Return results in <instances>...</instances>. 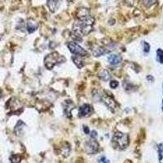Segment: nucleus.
I'll return each instance as SVG.
<instances>
[{
	"mask_svg": "<svg viewBox=\"0 0 163 163\" xmlns=\"http://www.w3.org/2000/svg\"><path fill=\"white\" fill-rule=\"evenodd\" d=\"M77 20L73 25V32L76 36L87 35L92 31L95 19L90 16L87 8H78L76 13Z\"/></svg>",
	"mask_w": 163,
	"mask_h": 163,
	"instance_id": "obj_1",
	"label": "nucleus"
},
{
	"mask_svg": "<svg viewBox=\"0 0 163 163\" xmlns=\"http://www.w3.org/2000/svg\"><path fill=\"white\" fill-rule=\"evenodd\" d=\"M112 143L115 148H118L119 150H123L129 144V136L125 133L116 132L113 136Z\"/></svg>",
	"mask_w": 163,
	"mask_h": 163,
	"instance_id": "obj_2",
	"label": "nucleus"
},
{
	"mask_svg": "<svg viewBox=\"0 0 163 163\" xmlns=\"http://www.w3.org/2000/svg\"><path fill=\"white\" fill-rule=\"evenodd\" d=\"M65 61V58L64 56L60 55L58 52H52L46 56L44 59V65L48 69H51L55 65Z\"/></svg>",
	"mask_w": 163,
	"mask_h": 163,
	"instance_id": "obj_3",
	"label": "nucleus"
},
{
	"mask_svg": "<svg viewBox=\"0 0 163 163\" xmlns=\"http://www.w3.org/2000/svg\"><path fill=\"white\" fill-rule=\"evenodd\" d=\"M68 48L71 52L74 54L75 55H79V56H87L88 55L87 51L83 49L82 47L78 45V43L75 42H70L68 43Z\"/></svg>",
	"mask_w": 163,
	"mask_h": 163,
	"instance_id": "obj_4",
	"label": "nucleus"
},
{
	"mask_svg": "<svg viewBox=\"0 0 163 163\" xmlns=\"http://www.w3.org/2000/svg\"><path fill=\"white\" fill-rule=\"evenodd\" d=\"M85 150L87 153L90 154H94L97 153L99 150V144L96 141L95 138H91L90 137V140H88L85 144Z\"/></svg>",
	"mask_w": 163,
	"mask_h": 163,
	"instance_id": "obj_5",
	"label": "nucleus"
},
{
	"mask_svg": "<svg viewBox=\"0 0 163 163\" xmlns=\"http://www.w3.org/2000/svg\"><path fill=\"white\" fill-rule=\"evenodd\" d=\"M93 113V108L91 105H88V104H85L79 108V116L80 117H88V116L91 115V113Z\"/></svg>",
	"mask_w": 163,
	"mask_h": 163,
	"instance_id": "obj_6",
	"label": "nucleus"
},
{
	"mask_svg": "<svg viewBox=\"0 0 163 163\" xmlns=\"http://www.w3.org/2000/svg\"><path fill=\"white\" fill-rule=\"evenodd\" d=\"M62 0H48V7L51 12H55L60 6Z\"/></svg>",
	"mask_w": 163,
	"mask_h": 163,
	"instance_id": "obj_7",
	"label": "nucleus"
},
{
	"mask_svg": "<svg viewBox=\"0 0 163 163\" xmlns=\"http://www.w3.org/2000/svg\"><path fill=\"white\" fill-rule=\"evenodd\" d=\"M102 100H103L104 103L106 105V106H107L108 108H109V109H111L112 111L115 109L116 102L113 98L108 96V95H105V96H103V97H102Z\"/></svg>",
	"mask_w": 163,
	"mask_h": 163,
	"instance_id": "obj_8",
	"label": "nucleus"
},
{
	"mask_svg": "<svg viewBox=\"0 0 163 163\" xmlns=\"http://www.w3.org/2000/svg\"><path fill=\"white\" fill-rule=\"evenodd\" d=\"M108 61L110 65H117L120 64V62L122 61V57L120 55H116V54H111L108 56Z\"/></svg>",
	"mask_w": 163,
	"mask_h": 163,
	"instance_id": "obj_9",
	"label": "nucleus"
},
{
	"mask_svg": "<svg viewBox=\"0 0 163 163\" xmlns=\"http://www.w3.org/2000/svg\"><path fill=\"white\" fill-rule=\"evenodd\" d=\"M38 23L33 19H29L27 21V30L29 33H34L37 29H38Z\"/></svg>",
	"mask_w": 163,
	"mask_h": 163,
	"instance_id": "obj_10",
	"label": "nucleus"
},
{
	"mask_svg": "<svg viewBox=\"0 0 163 163\" xmlns=\"http://www.w3.org/2000/svg\"><path fill=\"white\" fill-rule=\"evenodd\" d=\"M73 107H74V105L71 101H66L64 103V111L66 115L69 116L71 117V111L72 109H73Z\"/></svg>",
	"mask_w": 163,
	"mask_h": 163,
	"instance_id": "obj_11",
	"label": "nucleus"
},
{
	"mask_svg": "<svg viewBox=\"0 0 163 163\" xmlns=\"http://www.w3.org/2000/svg\"><path fill=\"white\" fill-rule=\"evenodd\" d=\"M108 52H109V51H107L103 48H97L93 50V55L95 56H101V55H105Z\"/></svg>",
	"mask_w": 163,
	"mask_h": 163,
	"instance_id": "obj_12",
	"label": "nucleus"
},
{
	"mask_svg": "<svg viewBox=\"0 0 163 163\" xmlns=\"http://www.w3.org/2000/svg\"><path fill=\"white\" fill-rule=\"evenodd\" d=\"M72 59H73V62L77 65V67H78V69L83 68L84 64H83V60H82V58H81L79 55H73Z\"/></svg>",
	"mask_w": 163,
	"mask_h": 163,
	"instance_id": "obj_13",
	"label": "nucleus"
},
{
	"mask_svg": "<svg viewBox=\"0 0 163 163\" xmlns=\"http://www.w3.org/2000/svg\"><path fill=\"white\" fill-rule=\"evenodd\" d=\"M101 79H102L103 81H108L110 79V75H109V73H108L107 70H102L99 74Z\"/></svg>",
	"mask_w": 163,
	"mask_h": 163,
	"instance_id": "obj_14",
	"label": "nucleus"
},
{
	"mask_svg": "<svg viewBox=\"0 0 163 163\" xmlns=\"http://www.w3.org/2000/svg\"><path fill=\"white\" fill-rule=\"evenodd\" d=\"M21 158L18 154H12L10 157V163H20Z\"/></svg>",
	"mask_w": 163,
	"mask_h": 163,
	"instance_id": "obj_15",
	"label": "nucleus"
},
{
	"mask_svg": "<svg viewBox=\"0 0 163 163\" xmlns=\"http://www.w3.org/2000/svg\"><path fill=\"white\" fill-rule=\"evenodd\" d=\"M157 60L159 63L163 64V51L161 49H158L157 51Z\"/></svg>",
	"mask_w": 163,
	"mask_h": 163,
	"instance_id": "obj_16",
	"label": "nucleus"
},
{
	"mask_svg": "<svg viewBox=\"0 0 163 163\" xmlns=\"http://www.w3.org/2000/svg\"><path fill=\"white\" fill-rule=\"evenodd\" d=\"M157 2V0H143L144 5L145 6L146 8H151L152 6L154 5Z\"/></svg>",
	"mask_w": 163,
	"mask_h": 163,
	"instance_id": "obj_17",
	"label": "nucleus"
},
{
	"mask_svg": "<svg viewBox=\"0 0 163 163\" xmlns=\"http://www.w3.org/2000/svg\"><path fill=\"white\" fill-rule=\"evenodd\" d=\"M118 85H119V83H118V81H111L110 83H109V86H110L111 88H113V89H115V88H117L118 87Z\"/></svg>",
	"mask_w": 163,
	"mask_h": 163,
	"instance_id": "obj_18",
	"label": "nucleus"
},
{
	"mask_svg": "<svg viewBox=\"0 0 163 163\" xmlns=\"http://www.w3.org/2000/svg\"><path fill=\"white\" fill-rule=\"evenodd\" d=\"M149 50H150V46H149L148 43L144 42V52H148Z\"/></svg>",
	"mask_w": 163,
	"mask_h": 163,
	"instance_id": "obj_19",
	"label": "nucleus"
},
{
	"mask_svg": "<svg viewBox=\"0 0 163 163\" xmlns=\"http://www.w3.org/2000/svg\"><path fill=\"white\" fill-rule=\"evenodd\" d=\"M159 158H160V160L162 159L163 157V144H160L159 146Z\"/></svg>",
	"mask_w": 163,
	"mask_h": 163,
	"instance_id": "obj_20",
	"label": "nucleus"
},
{
	"mask_svg": "<svg viewBox=\"0 0 163 163\" xmlns=\"http://www.w3.org/2000/svg\"><path fill=\"white\" fill-rule=\"evenodd\" d=\"M99 163H109V161L105 158V157H101L99 159Z\"/></svg>",
	"mask_w": 163,
	"mask_h": 163,
	"instance_id": "obj_21",
	"label": "nucleus"
},
{
	"mask_svg": "<svg viewBox=\"0 0 163 163\" xmlns=\"http://www.w3.org/2000/svg\"><path fill=\"white\" fill-rule=\"evenodd\" d=\"M84 130H85L86 134H89V130L87 128V126H84Z\"/></svg>",
	"mask_w": 163,
	"mask_h": 163,
	"instance_id": "obj_22",
	"label": "nucleus"
},
{
	"mask_svg": "<svg viewBox=\"0 0 163 163\" xmlns=\"http://www.w3.org/2000/svg\"><path fill=\"white\" fill-rule=\"evenodd\" d=\"M1 96H2V90H0V97H1Z\"/></svg>",
	"mask_w": 163,
	"mask_h": 163,
	"instance_id": "obj_23",
	"label": "nucleus"
},
{
	"mask_svg": "<svg viewBox=\"0 0 163 163\" xmlns=\"http://www.w3.org/2000/svg\"><path fill=\"white\" fill-rule=\"evenodd\" d=\"M68 1H69V2H71V1H73V0H68Z\"/></svg>",
	"mask_w": 163,
	"mask_h": 163,
	"instance_id": "obj_24",
	"label": "nucleus"
},
{
	"mask_svg": "<svg viewBox=\"0 0 163 163\" xmlns=\"http://www.w3.org/2000/svg\"><path fill=\"white\" fill-rule=\"evenodd\" d=\"M162 109H163V104H162Z\"/></svg>",
	"mask_w": 163,
	"mask_h": 163,
	"instance_id": "obj_25",
	"label": "nucleus"
}]
</instances>
